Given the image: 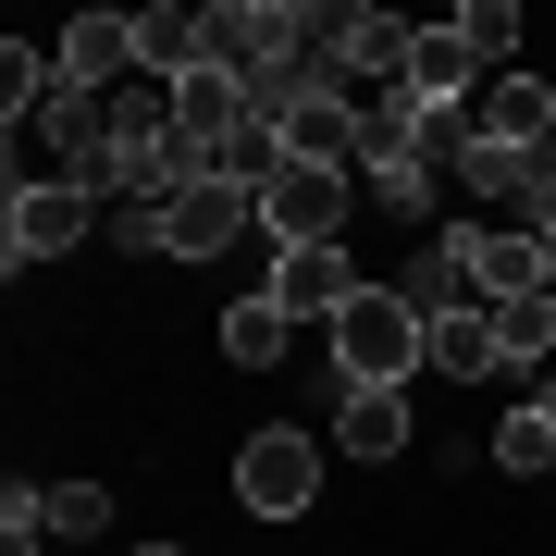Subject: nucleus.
Listing matches in <instances>:
<instances>
[{"label": "nucleus", "instance_id": "1", "mask_svg": "<svg viewBox=\"0 0 556 556\" xmlns=\"http://www.w3.org/2000/svg\"><path fill=\"white\" fill-rule=\"evenodd\" d=\"M334 383H420V358H433V321H420L396 285H358V298L334 309Z\"/></svg>", "mask_w": 556, "mask_h": 556}, {"label": "nucleus", "instance_id": "2", "mask_svg": "<svg viewBox=\"0 0 556 556\" xmlns=\"http://www.w3.org/2000/svg\"><path fill=\"white\" fill-rule=\"evenodd\" d=\"M236 507L248 519H309L321 507V433L309 420H260L236 445Z\"/></svg>", "mask_w": 556, "mask_h": 556}, {"label": "nucleus", "instance_id": "3", "mask_svg": "<svg viewBox=\"0 0 556 556\" xmlns=\"http://www.w3.org/2000/svg\"><path fill=\"white\" fill-rule=\"evenodd\" d=\"M346 199H358L346 161L285 149V161H273V186H260V236H273V248H321V236H346Z\"/></svg>", "mask_w": 556, "mask_h": 556}, {"label": "nucleus", "instance_id": "4", "mask_svg": "<svg viewBox=\"0 0 556 556\" xmlns=\"http://www.w3.org/2000/svg\"><path fill=\"white\" fill-rule=\"evenodd\" d=\"M199 38H211L223 75H273L285 50H309V38H321V13H298V0H211Z\"/></svg>", "mask_w": 556, "mask_h": 556}, {"label": "nucleus", "instance_id": "5", "mask_svg": "<svg viewBox=\"0 0 556 556\" xmlns=\"http://www.w3.org/2000/svg\"><path fill=\"white\" fill-rule=\"evenodd\" d=\"M87 223H100V199H87V186H62V174H38L25 186L13 174V211H0V260H62V248H87Z\"/></svg>", "mask_w": 556, "mask_h": 556}, {"label": "nucleus", "instance_id": "6", "mask_svg": "<svg viewBox=\"0 0 556 556\" xmlns=\"http://www.w3.org/2000/svg\"><path fill=\"white\" fill-rule=\"evenodd\" d=\"M457 273H470V298L482 309H519V298H556V285H544V248L532 236H519V223H457Z\"/></svg>", "mask_w": 556, "mask_h": 556}, {"label": "nucleus", "instance_id": "7", "mask_svg": "<svg viewBox=\"0 0 556 556\" xmlns=\"http://www.w3.org/2000/svg\"><path fill=\"white\" fill-rule=\"evenodd\" d=\"M260 223V186H223V174H199L174 211H161V260H223Z\"/></svg>", "mask_w": 556, "mask_h": 556}, {"label": "nucleus", "instance_id": "8", "mask_svg": "<svg viewBox=\"0 0 556 556\" xmlns=\"http://www.w3.org/2000/svg\"><path fill=\"white\" fill-rule=\"evenodd\" d=\"M358 260H346V236H321V248H273V298H285V321H321L334 334V309L358 298Z\"/></svg>", "mask_w": 556, "mask_h": 556}, {"label": "nucleus", "instance_id": "9", "mask_svg": "<svg viewBox=\"0 0 556 556\" xmlns=\"http://www.w3.org/2000/svg\"><path fill=\"white\" fill-rule=\"evenodd\" d=\"M408 38H420V25L371 13V0H358V13H321V50H334L346 87H396V75H408Z\"/></svg>", "mask_w": 556, "mask_h": 556}, {"label": "nucleus", "instance_id": "10", "mask_svg": "<svg viewBox=\"0 0 556 556\" xmlns=\"http://www.w3.org/2000/svg\"><path fill=\"white\" fill-rule=\"evenodd\" d=\"M420 371H445V383H495V371H507V321L482 309V298H470V309H445V321H433V358H420Z\"/></svg>", "mask_w": 556, "mask_h": 556}, {"label": "nucleus", "instance_id": "11", "mask_svg": "<svg viewBox=\"0 0 556 556\" xmlns=\"http://www.w3.org/2000/svg\"><path fill=\"white\" fill-rule=\"evenodd\" d=\"M334 445L346 457H396L408 445V383H334Z\"/></svg>", "mask_w": 556, "mask_h": 556}, {"label": "nucleus", "instance_id": "12", "mask_svg": "<svg viewBox=\"0 0 556 556\" xmlns=\"http://www.w3.org/2000/svg\"><path fill=\"white\" fill-rule=\"evenodd\" d=\"M470 124H482V137H507V149H556V87H544V75H495Z\"/></svg>", "mask_w": 556, "mask_h": 556}, {"label": "nucleus", "instance_id": "13", "mask_svg": "<svg viewBox=\"0 0 556 556\" xmlns=\"http://www.w3.org/2000/svg\"><path fill=\"white\" fill-rule=\"evenodd\" d=\"M285 346H298V321H285V298H273V285L223 309V358H236V371H273Z\"/></svg>", "mask_w": 556, "mask_h": 556}, {"label": "nucleus", "instance_id": "14", "mask_svg": "<svg viewBox=\"0 0 556 556\" xmlns=\"http://www.w3.org/2000/svg\"><path fill=\"white\" fill-rule=\"evenodd\" d=\"M482 457H495L507 482H544V470H556V408H532V396H519L495 433H482Z\"/></svg>", "mask_w": 556, "mask_h": 556}, {"label": "nucleus", "instance_id": "15", "mask_svg": "<svg viewBox=\"0 0 556 556\" xmlns=\"http://www.w3.org/2000/svg\"><path fill=\"white\" fill-rule=\"evenodd\" d=\"M396 298H408L420 321H445V309H470V273H457V248H445V236H420V260H408V285H396Z\"/></svg>", "mask_w": 556, "mask_h": 556}, {"label": "nucleus", "instance_id": "16", "mask_svg": "<svg viewBox=\"0 0 556 556\" xmlns=\"http://www.w3.org/2000/svg\"><path fill=\"white\" fill-rule=\"evenodd\" d=\"M445 25H457V38L482 50V75H519V13H507V0H457Z\"/></svg>", "mask_w": 556, "mask_h": 556}, {"label": "nucleus", "instance_id": "17", "mask_svg": "<svg viewBox=\"0 0 556 556\" xmlns=\"http://www.w3.org/2000/svg\"><path fill=\"white\" fill-rule=\"evenodd\" d=\"M495 321H507V371H556V298H519Z\"/></svg>", "mask_w": 556, "mask_h": 556}, {"label": "nucleus", "instance_id": "18", "mask_svg": "<svg viewBox=\"0 0 556 556\" xmlns=\"http://www.w3.org/2000/svg\"><path fill=\"white\" fill-rule=\"evenodd\" d=\"M0 532H13V556L50 532V482H0Z\"/></svg>", "mask_w": 556, "mask_h": 556}, {"label": "nucleus", "instance_id": "19", "mask_svg": "<svg viewBox=\"0 0 556 556\" xmlns=\"http://www.w3.org/2000/svg\"><path fill=\"white\" fill-rule=\"evenodd\" d=\"M50 532H112V495L100 482H50Z\"/></svg>", "mask_w": 556, "mask_h": 556}, {"label": "nucleus", "instance_id": "20", "mask_svg": "<svg viewBox=\"0 0 556 556\" xmlns=\"http://www.w3.org/2000/svg\"><path fill=\"white\" fill-rule=\"evenodd\" d=\"M519 236H532V248H544V285H556V211H544V223H519Z\"/></svg>", "mask_w": 556, "mask_h": 556}, {"label": "nucleus", "instance_id": "21", "mask_svg": "<svg viewBox=\"0 0 556 556\" xmlns=\"http://www.w3.org/2000/svg\"><path fill=\"white\" fill-rule=\"evenodd\" d=\"M137 556H186V544H137Z\"/></svg>", "mask_w": 556, "mask_h": 556}]
</instances>
